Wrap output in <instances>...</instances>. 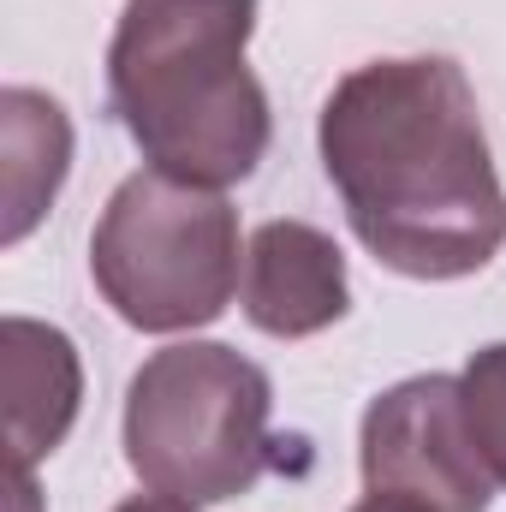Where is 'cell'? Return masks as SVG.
I'll use <instances>...</instances> for the list:
<instances>
[{
    "mask_svg": "<svg viewBox=\"0 0 506 512\" xmlns=\"http://www.w3.org/2000/svg\"><path fill=\"white\" fill-rule=\"evenodd\" d=\"M358 245L405 280H465L506 245V191L459 60L352 66L316 120Z\"/></svg>",
    "mask_w": 506,
    "mask_h": 512,
    "instance_id": "obj_1",
    "label": "cell"
},
{
    "mask_svg": "<svg viewBox=\"0 0 506 512\" xmlns=\"http://www.w3.org/2000/svg\"><path fill=\"white\" fill-rule=\"evenodd\" d=\"M256 0H126L108 42V102L149 167L239 185L268 155V90L251 48Z\"/></svg>",
    "mask_w": 506,
    "mask_h": 512,
    "instance_id": "obj_2",
    "label": "cell"
},
{
    "mask_svg": "<svg viewBox=\"0 0 506 512\" xmlns=\"http://www.w3.org/2000/svg\"><path fill=\"white\" fill-rule=\"evenodd\" d=\"M274 387L221 340H179L143 358L126 387V465L149 495L215 507L268 471Z\"/></svg>",
    "mask_w": 506,
    "mask_h": 512,
    "instance_id": "obj_3",
    "label": "cell"
},
{
    "mask_svg": "<svg viewBox=\"0 0 506 512\" xmlns=\"http://www.w3.org/2000/svg\"><path fill=\"white\" fill-rule=\"evenodd\" d=\"M245 262L239 209L215 185L161 167L131 173L90 233V274L108 310L137 334H191L227 316Z\"/></svg>",
    "mask_w": 506,
    "mask_h": 512,
    "instance_id": "obj_4",
    "label": "cell"
},
{
    "mask_svg": "<svg viewBox=\"0 0 506 512\" xmlns=\"http://www.w3.org/2000/svg\"><path fill=\"white\" fill-rule=\"evenodd\" d=\"M364 495H399L429 512H489L495 477L471 441L459 376L393 382L364 411Z\"/></svg>",
    "mask_w": 506,
    "mask_h": 512,
    "instance_id": "obj_5",
    "label": "cell"
},
{
    "mask_svg": "<svg viewBox=\"0 0 506 512\" xmlns=\"http://www.w3.org/2000/svg\"><path fill=\"white\" fill-rule=\"evenodd\" d=\"M245 322L268 340H310L352 310L346 251L310 221H262L245 245Z\"/></svg>",
    "mask_w": 506,
    "mask_h": 512,
    "instance_id": "obj_6",
    "label": "cell"
},
{
    "mask_svg": "<svg viewBox=\"0 0 506 512\" xmlns=\"http://www.w3.org/2000/svg\"><path fill=\"white\" fill-rule=\"evenodd\" d=\"M6 441L12 471H36L78 423L84 405V364L78 346L30 316H6Z\"/></svg>",
    "mask_w": 506,
    "mask_h": 512,
    "instance_id": "obj_7",
    "label": "cell"
},
{
    "mask_svg": "<svg viewBox=\"0 0 506 512\" xmlns=\"http://www.w3.org/2000/svg\"><path fill=\"white\" fill-rule=\"evenodd\" d=\"M0 143H6L0 239L18 245V239H30V227L48 215V203L60 197V185L72 173V120L54 96H42L30 84H6L0 90Z\"/></svg>",
    "mask_w": 506,
    "mask_h": 512,
    "instance_id": "obj_8",
    "label": "cell"
},
{
    "mask_svg": "<svg viewBox=\"0 0 506 512\" xmlns=\"http://www.w3.org/2000/svg\"><path fill=\"white\" fill-rule=\"evenodd\" d=\"M459 393H465L471 441H477L495 489H506V340L471 352V364L459 370Z\"/></svg>",
    "mask_w": 506,
    "mask_h": 512,
    "instance_id": "obj_9",
    "label": "cell"
},
{
    "mask_svg": "<svg viewBox=\"0 0 506 512\" xmlns=\"http://www.w3.org/2000/svg\"><path fill=\"white\" fill-rule=\"evenodd\" d=\"M114 512H203V507H185V501H167V495H131Z\"/></svg>",
    "mask_w": 506,
    "mask_h": 512,
    "instance_id": "obj_10",
    "label": "cell"
},
{
    "mask_svg": "<svg viewBox=\"0 0 506 512\" xmlns=\"http://www.w3.org/2000/svg\"><path fill=\"white\" fill-rule=\"evenodd\" d=\"M352 512H429V507H417V501H399V495H364Z\"/></svg>",
    "mask_w": 506,
    "mask_h": 512,
    "instance_id": "obj_11",
    "label": "cell"
}]
</instances>
